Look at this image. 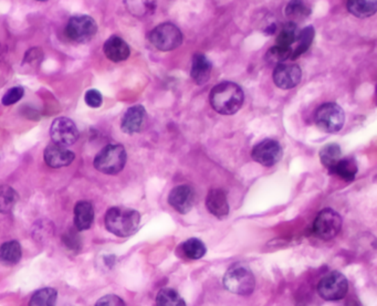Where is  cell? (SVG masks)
Segmentation results:
<instances>
[{
	"label": "cell",
	"instance_id": "6da1fadb",
	"mask_svg": "<svg viewBox=\"0 0 377 306\" xmlns=\"http://www.w3.org/2000/svg\"><path fill=\"white\" fill-rule=\"evenodd\" d=\"M210 105L217 113L232 115L243 106L245 95L241 88L234 82H221L214 86L209 95Z\"/></svg>",
	"mask_w": 377,
	"mask_h": 306
},
{
	"label": "cell",
	"instance_id": "7a4b0ae2",
	"mask_svg": "<svg viewBox=\"0 0 377 306\" xmlns=\"http://www.w3.org/2000/svg\"><path fill=\"white\" fill-rule=\"evenodd\" d=\"M106 230L115 236L125 238L138 231L141 215L136 210L127 207H112L105 214Z\"/></svg>",
	"mask_w": 377,
	"mask_h": 306
},
{
	"label": "cell",
	"instance_id": "3957f363",
	"mask_svg": "<svg viewBox=\"0 0 377 306\" xmlns=\"http://www.w3.org/2000/svg\"><path fill=\"white\" fill-rule=\"evenodd\" d=\"M224 285L230 292L237 296H250L256 287V280L252 271L245 264H232L224 277Z\"/></svg>",
	"mask_w": 377,
	"mask_h": 306
},
{
	"label": "cell",
	"instance_id": "277c9868",
	"mask_svg": "<svg viewBox=\"0 0 377 306\" xmlns=\"http://www.w3.org/2000/svg\"><path fill=\"white\" fill-rule=\"evenodd\" d=\"M127 151L120 144H110L103 147L95 156V170L105 175H116L123 170L127 164Z\"/></svg>",
	"mask_w": 377,
	"mask_h": 306
},
{
	"label": "cell",
	"instance_id": "5b68a950",
	"mask_svg": "<svg viewBox=\"0 0 377 306\" xmlns=\"http://www.w3.org/2000/svg\"><path fill=\"white\" fill-rule=\"evenodd\" d=\"M150 42L161 51H172L183 43L184 37L181 30L175 24L165 22L152 30L148 35Z\"/></svg>",
	"mask_w": 377,
	"mask_h": 306
},
{
	"label": "cell",
	"instance_id": "8992f818",
	"mask_svg": "<svg viewBox=\"0 0 377 306\" xmlns=\"http://www.w3.org/2000/svg\"><path fill=\"white\" fill-rule=\"evenodd\" d=\"M314 121L322 132L337 133L344 125V111L337 103H326L315 112Z\"/></svg>",
	"mask_w": 377,
	"mask_h": 306
},
{
	"label": "cell",
	"instance_id": "52a82bcc",
	"mask_svg": "<svg viewBox=\"0 0 377 306\" xmlns=\"http://www.w3.org/2000/svg\"><path fill=\"white\" fill-rule=\"evenodd\" d=\"M97 33V24L88 15H76L71 17L65 27L67 38L77 43H86L95 38Z\"/></svg>",
	"mask_w": 377,
	"mask_h": 306
},
{
	"label": "cell",
	"instance_id": "ba28073f",
	"mask_svg": "<svg viewBox=\"0 0 377 306\" xmlns=\"http://www.w3.org/2000/svg\"><path fill=\"white\" fill-rule=\"evenodd\" d=\"M348 282L341 272L326 274L318 284V292L326 301H339L348 294Z\"/></svg>",
	"mask_w": 377,
	"mask_h": 306
},
{
	"label": "cell",
	"instance_id": "9c48e42d",
	"mask_svg": "<svg viewBox=\"0 0 377 306\" xmlns=\"http://www.w3.org/2000/svg\"><path fill=\"white\" fill-rule=\"evenodd\" d=\"M342 225V217L335 210L326 208L315 218L313 232L320 239L331 240L339 234Z\"/></svg>",
	"mask_w": 377,
	"mask_h": 306
},
{
	"label": "cell",
	"instance_id": "30bf717a",
	"mask_svg": "<svg viewBox=\"0 0 377 306\" xmlns=\"http://www.w3.org/2000/svg\"><path fill=\"white\" fill-rule=\"evenodd\" d=\"M52 142L59 145H73L79 140L80 133L76 123L67 118H58L52 122L50 127Z\"/></svg>",
	"mask_w": 377,
	"mask_h": 306
},
{
	"label": "cell",
	"instance_id": "8fae6325",
	"mask_svg": "<svg viewBox=\"0 0 377 306\" xmlns=\"http://www.w3.org/2000/svg\"><path fill=\"white\" fill-rule=\"evenodd\" d=\"M282 147L275 140H264L252 148L251 157L262 166L271 167L282 159Z\"/></svg>",
	"mask_w": 377,
	"mask_h": 306
},
{
	"label": "cell",
	"instance_id": "7c38bea8",
	"mask_svg": "<svg viewBox=\"0 0 377 306\" xmlns=\"http://www.w3.org/2000/svg\"><path fill=\"white\" fill-rule=\"evenodd\" d=\"M302 72L299 65L281 63L273 71V82L282 90L294 89L301 81Z\"/></svg>",
	"mask_w": 377,
	"mask_h": 306
},
{
	"label": "cell",
	"instance_id": "4fadbf2b",
	"mask_svg": "<svg viewBox=\"0 0 377 306\" xmlns=\"http://www.w3.org/2000/svg\"><path fill=\"white\" fill-rule=\"evenodd\" d=\"M168 202L176 211L185 215L193 209L196 202L194 189L188 185L177 186L170 191Z\"/></svg>",
	"mask_w": 377,
	"mask_h": 306
},
{
	"label": "cell",
	"instance_id": "5bb4252c",
	"mask_svg": "<svg viewBox=\"0 0 377 306\" xmlns=\"http://www.w3.org/2000/svg\"><path fill=\"white\" fill-rule=\"evenodd\" d=\"M43 159L46 164L51 168H61V167L69 166L76 159V155L67 148V146L52 143L45 150Z\"/></svg>",
	"mask_w": 377,
	"mask_h": 306
},
{
	"label": "cell",
	"instance_id": "9a60e30c",
	"mask_svg": "<svg viewBox=\"0 0 377 306\" xmlns=\"http://www.w3.org/2000/svg\"><path fill=\"white\" fill-rule=\"evenodd\" d=\"M146 118V111L143 105H134L127 108L122 118L121 129L125 134L133 135L143 129Z\"/></svg>",
	"mask_w": 377,
	"mask_h": 306
},
{
	"label": "cell",
	"instance_id": "2e32d148",
	"mask_svg": "<svg viewBox=\"0 0 377 306\" xmlns=\"http://www.w3.org/2000/svg\"><path fill=\"white\" fill-rule=\"evenodd\" d=\"M103 51L105 57L115 63L125 61L131 54L129 45L123 39L120 38L119 35H112L105 41Z\"/></svg>",
	"mask_w": 377,
	"mask_h": 306
},
{
	"label": "cell",
	"instance_id": "e0dca14e",
	"mask_svg": "<svg viewBox=\"0 0 377 306\" xmlns=\"http://www.w3.org/2000/svg\"><path fill=\"white\" fill-rule=\"evenodd\" d=\"M208 211L219 219H224L230 214V204L227 200L226 193L223 189H211L206 198Z\"/></svg>",
	"mask_w": 377,
	"mask_h": 306
},
{
	"label": "cell",
	"instance_id": "ac0fdd59",
	"mask_svg": "<svg viewBox=\"0 0 377 306\" xmlns=\"http://www.w3.org/2000/svg\"><path fill=\"white\" fill-rule=\"evenodd\" d=\"M211 69H213L211 62L207 59L206 56L202 54H195L193 57V62H191V80L194 81L197 86L205 84L209 80Z\"/></svg>",
	"mask_w": 377,
	"mask_h": 306
},
{
	"label": "cell",
	"instance_id": "d6986e66",
	"mask_svg": "<svg viewBox=\"0 0 377 306\" xmlns=\"http://www.w3.org/2000/svg\"><path fill=\"white\" fill-rule=\"evenodd\" d=\"M95 220V209L91 202H79L74 207V227L79 231L88 230L91 228Z\"/></svg>",
	"mask_w": 377,
	"mask_h": 306
},
{
	"label": "cell",
	"instance_id": "ffe728a7",
	"mask_svg": "<svg viewBox=\"0 0 377 306\" xmlns=\"http://www.w3.org/2000/svg\"><path fill=\"white\" fill-rule=\"evenodd\" d=\"M125 8L129 14L136 18H146L155 13L157 0H123Z\"/></svg>",
	"mask_w": 377,
	"mask_h": 306
},
{
	"label": "cell",
	"instance_id": "44dd1931",
	"mask_svg": "<svg viewBox=\"0 0 377 306\" xmlns=\"http://www.w3.org/2000/svg\"><path fill=\"white\" fill-rule=\"evenodd\" d=\"M22 247L18 241L5 242L0 247V262L5 266H15L22 259Z\"/></svg>",
	"mask_w": 377,
	"mask_h": 306
},
{
	"label": "cell",
	"instance_id": "7402d4cb",
	"mask_svg": "<svg viewBox=\"0 0 377 306\" xmlns=\"http://www.w3.org/2000/svg\"><path fill=\"white\" fill-rule=\"evenodd\" d=\"M348 9L358 18H369L377 10V0H348Z\"/></svg>",
	"mask_w": 377,
	"mask_h": 306
},
{
	"label": "cell",
	"instance_id": "603a6c76",
	"mask_svg": "<svg viewBox=\"0 0 377 306\" xmlns=\"http://www.w3.org/2000/svg\"><path fill=\"white\" fill-rule=\"evenodd\" d=\"M315 31L312 26L305 28V29L299 31V35L296 39V42L298 43L296 50H292L291 60H296L301 57L302 54L309 50L313 40H314Z\"/></svg>",
	"mask_w": 377,
	"mask_h": 306
},
{
	"label": "cell",
	"instance_id": "cb8c5ba5",
	"mask_svg": "<svg viewBox=\"0 0 377 306\" xmlns=\"http://www.w3.org/2000/svg\"><path fill=\"white\" fill-rule=\"evenodd\" d=\"M358 170V164H356L355 159L346 157V159H339V163L335 165L331 174L337 175L339 178H342L345 182H352L355 178Z\"/></svg>",
	"mask_w": 377,
	"mask_h": 306
},
{
	"label": "cell",
	"instance_id": "d4e9b609",
	"mask_svg": "<svg viewBox=\"0 0 377 306\" xmlns=\"http://www.w3.org/2000/svg\"><path fill=\"white\" fill-rule=\"evenodd\" d=\"M342 159V151L337 144H328L320 151L321 163L332 172L335 165Z\"/></svg>",
	"mask_w": 377,
	"mask_h": 306
},
{
	"label": "cell",
	"instance_id": "484cf974",
	"mask_svg": "<svg viewBox=\"0 0 377 306\" xmlns=\"http://www.w3.org/2000/svg\"><path fill=\"white\" fill-rule=\"evenodd\" d=\"M310 14L311 8L305 0H291L287 5L286 16L292 22H302Z\"/></svg>",
	"mask_w": 377,
	"mask_h": 306
},
{
	"label": "cell",
	"instance_id": "4316f807",
	"mask_svg": "<svg viewBox=\"0 0 377 306\" xmlns=\"http://www.w3.org/2000/svg\"><path fill=\"white\" fill-rule=\"evenodd\" d=\"M57 298V291L52 287H43L33 294L29 306H56Z\"/></svg>",
	"mask_w": 377,
	"mask_h": 306
},
{
	"label": "cell",
	"instance_id": "83f0119b",
	"mask_svg": "<svg viewBox=\"0 0 377 306\" xmlns=\"http://www.w3.org/2000/svg\"><path fill=\"white\" fill-rule=\"evenodd\" d=\"M157 306H186V303L177 291L165 287L157 294Z\"/></svg>",
	"mask_w": 377,
	"mask_h": 306
},
{
	"label": "cell",
	"instance_id": "f1b7e54d",
	"mask_svg": "<svg viewBox=\"0 0 377 306\" xmlns=\"http://www.w3.org/2000/svg\"><path fill=\"white\" fill-rule=\"evenodd\" d=\"M18 193L10 186H0V214H9L18 202Z\"/></svg>",
	"mask_w": 377,
	"mask_h": 306
},
{
	"label": "cell",
	"instance_id": "f546056e",
	"mask_svg": "<svg viewBox=\"0 0 377 306\" xmlns=\"http://www.w3.org/2000/svg\"><path fill=\"white\" fill-rule=\"evenodd\" d=\"M298 35H299V30L294 22L283 24L277 37V46L291 48V45L296 42Z\"/></svg>",
	"mask_w": 377,
	"mask_h": 306
},
{
	"label": "cell",
	"instance_id": "4dcf8cb0",
	"mask_svg": "<svg viewBox=\"0 0 377 306\" xmlns=\"http://www.w3.org/2000/svg\"><path fill=\"white\" fill-rule=\"evenodd\" d=\"M182 249H183L184 255H186L187 258L191 259V260L202 259L206 255V251H207L204 242L200 241V239H196V238H191V239L184 242L183 245H182Z\"/></svg>",
	"mask_w": 377,
	"mask_h": 306
},
{
	"label": "cell",
	"instance_id": "1f68e13d",
	"mask_svg": "<svg viewBox=\"0 0 377 306\" xmlns=\"http://www.w3.org/2000/svg\"><path fill=\"white\" fill-rule=\"evenodd\" d=\"M292 49L286 47L275 46L268 50L266 60L269 65H281L288 59H291Z\"/></svg>",
	"mask_w": 377,
	"mask_h": 306
},
{
	"label": "cell",
	"instance_id": "d6a6232c",
	"mask_svg": "<svg viewBox=\"0 0 377 306\" xmlns=\"http://www.w3.org/2000/svg\"><path fill=\"white\" fill-rule=\"evenodd\" d=\"M63 243L65 247L73 252H79L82 247L81 238L79 236L78 229H70L63 236Z\"/></svg>",
	"mask_w": 377,
	"mask_h": 306
},
{
	"label": "cell",
	"instance_id": "836d02e7",
	"mask_svg": "<svg viewBox=\"0 0 377 306\" xmlns=\"http://www.w3.org/2000/svg\"><path fill=\"white\" fill-rule=\"evenodd\" d=\"M24 90L22 86H14L11 88L8 91L6 92L3 95L1 103L5 106H9V105L16 104L17 102H19L20 99L24 97Z\"/></svg>",
	"mask_w": 377,
	"mask_h": 306
},
{
	"label": "cell",
	"instance_id": "e575fe53",
	"mask_svg": "<svg viewBox=\"0 0 377 306\" xmlns=\"http://www.w3.org/2000/svg\"><path fill=\"white\" fill-rule=\"evenodd\" d=\"M84 99H86V105L92 108H100L103 103V97L101 92L95 89H91L86 92Z\"/></svg>",
	"mask_w": 377,
	"mask_h": 306
},
{
	"label": "cell",
	"instance_id": "d590c367",
	"mask_svg": "<svg viewBox=\"0 0 377 306\" xmlns=\"http://www.w3.org/2000/svg\"><path fill=\"white\" fill-rule=\"evenodd\" d=\"M95 306H127V304L120 296L109 294L101 298Z\"/></svg>",
	"mask_w": 377,
	"mask_h": 306
},
{
	"label": "cell",
	"instance_id": "8d00e7d4",
	"mask_svg": "<svg viewBox=\"0 0 377 306\" xmlns=\"http://www.w3.org/2000/svg\"><path fill=\"white\" fill-rule=\"evenodd\" d=\"M43 59V52L40 48H31L24 54V63L33 65L35 62H40Z\"/></svg>",
	"mask_w": 377,
	"mask_h": 306
},
{
	"label": "cell",
	"instance_id": "74e56055",
	"mask_svg": "<svg viewBox=\"0 0 377 306\" xmlns=\"http://www.w3.org/2000/svg\"><path fill=\"white\" fill-rule=\"evenodd\" d=\"M341 306H363L362 305L360 302L358 301V300H355V298H350V300H346V301L344 302V303L342 304Z\"/></svg>",
	"mask_w": 377,
	"mask_h": 306
},
{
	"label": "cell",
	"instance_id": "f35d334b",
	"mask_svg": "<svg viewBox=\"0 0 377 306\" xmlns=\"http://www.w3.org/2000/svg\"><path fill=\"white\" fill-rule=\"evenodd\" d=\"M6 49L5 47L0 43V62L3 61V58H5Z\"/></svg>",
	"mask_w": 377,
	"mask_h": 306
},
{
	"label": "cell",
	"instance_id": "ab89813d",
	"mask_svg": "<svg viewBox=\"0 0 377 306\" xmlns=\"http://www.w3.org/2000/svg\"><path fill=\"white\" fill-rule=\"evenodd\" d=\"M37 1H41V3H45V1H48V0H37Z\"/></svg>",
	"mask_w": 377,
	"mask_h": 306
}]
</instances>
